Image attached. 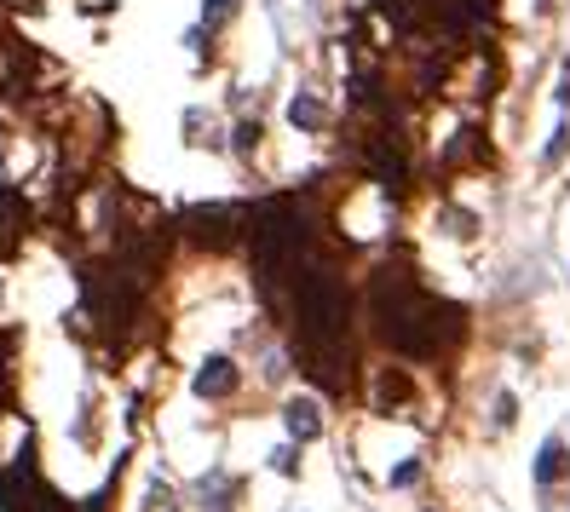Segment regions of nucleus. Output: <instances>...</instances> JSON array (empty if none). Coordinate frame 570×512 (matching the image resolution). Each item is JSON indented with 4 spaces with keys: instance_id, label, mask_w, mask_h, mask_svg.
Wrapping results in <instances>:
<instances>
[{
    "instance_id": "nucleus-1",
    "label": "nucleus",
    "mask_w": 570,
    "mask_h": 512,
    "mask_svg": "<svg viewBox=\"0 0 570 512\" xmlns=\"http://www.w3.org/2000/svg\"><path fill=\"white\" fill-rule=\"evenodd\" d=\"M369 311H374L381 340L392 351H404V357H432V351H444L461 334V311L444 306V300H432V294H421L415 276L397 271V265L374 271Z\"/></svg>"
},
{
    "instance_id": "nucleus-2",
    "label": "nucleus",
    "mask_w": 570,
    "mask_h": 512,
    "mask_svg": "<svg viewBox=\"0 0 570 512\" xmlns=\"http://www.w3.org/2000/svg\"><path fill=\"white\" fill-rule=\"evenodd\" d=\"M23 230H29V207L12 185H0V253H12L23 242Z\"/></svg>"
},
{
    "instance_id": "nucleus-3",
    "label": "nucleus",
    "mask_w": 570,
    "mask_h": 512,
    "mask_svg": "<svg viewBox=\"0 0 570 512\" xmlns=\"http://www.w3.org/2000/svg\"><path fill=\"white\" fill-rule=\"evenodd\" d=\"M185 225H190V230H202L208 242H225V236H237L242 213H237V207H190Z\"/></svg>"
},
{
    "instance_id": "nucleus-4",
    "label": "nucleus",
    "mask_w": 570,
    "mask_h": 512,
    "mask_svg": "<svg viewBox=\"0 0 570 512\" xmlns=\"http://www.w3.org/2000/svg\"><path fill=\"white\" fill-rule=\"evenodd\" d=\"M190 386H197V397H225L230 386H237V363H230V357H208Z\"/></svg>"
},
{
    "instance_id": "nucleus-5",
    "label": "nucleus",
    "mask_w": 570,
    "mask_h": 512,
    "mask_svg": "<svg viewBox=\"0 0 570 512\" xmlns=\"http://www.w3.org/2000/svg\"><path fill=\"white\" fill-rule=\"evenodd\" d=\"M283 420H288L294 437H317L323 432V414H317V404H306V397H294V404L283 409Z\"/></svg>"
},
{
    "instance_id": "nucleus-6",
    "label": "nucleus",
    "mask_w": 570,
    "mask_h": 512,
    "mask_svg": "<svg viewBox=\"0 0 570 512\" xmlns=\"http://www.w3.org/2000/svg\"><path fill=\"white\" fill-rule=\"evenodd\" d=\"M565 467H570V460H565V444H559V437H548V444H542V460H536V484H559Z\"/></svg>"
},
{
    "instance_id": "nucleus-7",
    "label": "nucleus",
    "mask_w": 570,
    "mask_h": 512,
    "mask_svg": "<svg viewBox=\"0 0 570 512\" xmlns=\"http://www.w3.org/2000/svg\"><path fill=\"white\" fill-rule=\"evenodd\" d=\"M288 121H294V127H323V99H311V92H300L294 104H288Z\"/></svg>"
},
{
    "instance_id": "nucleus-8",
    "label": "nucleus",
    "mask_w": 570,
    "mask_h": 512,
    "mask_svg": "<svg viewBox=\"0 0 570 512\" xmlns=\"http://www.w3.org/2000/svg\"><path fill=\"white\" fill-rule=\"evenodd\" d=\"M230 12H237V0H208V18H202V29H213V23H225Z\"/></svg>"
},
{
    "instance_id": "nucleus-9",
    "label": "nucleus",
    "mask_w": 570,
    "mask_h": 512,
    "mask_svg": "<svg viewBox=\"0 0 570 512\" xmlns=\"http://www.w3.org/2000/svg\"><path fill=\"white\" fill-rule=\"evenodd\" d=\"M271 467H277V472H288V478H294V472H300V460H294V444H283V449H277V455H271Z\"/></svg>"
},
{
    "instance_id": "nucleus-10",
    "label": "nucleus",
    "mask_w": 570,
    "mask_h": 512,
    "mask_svg": "<svg viewBox=\"0 0 570 512\" xmlns=\"http://www.w3.org/2000/svg\"><path fill=\"white\" fill-rule=\"evenodd\" d=\"M415 478H421V460H404V467L392 472V484H415Z\"/></svg>"
},
{
    "instance_id": "nucleus-11",
    "label": "nucleus",
    "mask_w": 570,
    "mask_h": 512,
    "mask_svg": "<svg viewBox=\"0 0 570 512\" xmlns=\"http://www.w3.org/2000/svg\"><path fill=\"white\" fill-rule=\"evenodd\" d=\"M0 392H6V357H0Z\"/></svg>"
}]
</instances>
